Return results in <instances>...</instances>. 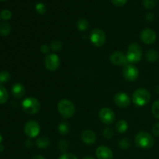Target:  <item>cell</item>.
I'll use <instances>...</instances> for the list:
<instances>
[{
	"label": "cell",
	"mask_w": 159,
	"mask_h": 159,
	"mask_svg": "<svg viewBox=\"0 0 159 159\" xmlns=\"http://www.w3.org/2000/svg\"><path fill=\"white\" fill-rule=\"evenodd\" d=\"M136 146L142 149L152 148L155 144V139L151 134L145 131H141L137 134L134 138Z\"/></svg>",
	"instance_id": "1"
},
{
	"label": "cell",
	"mask_w": 159,
	"mask_h": 159,
	"mask_svg": "<svg viewBox=\"0 0 159 159\" xmlns=\"http://www.w3.org/2000/svg\"><path fill=\"white\" fill-rule=\"evenodd\" d=\"M151 93L146 89L140 88L135 90L132 95V101L138 107H144L151 100Z\"/></svg>",
	"instance_id": "2"
},
{
	"label": "cell",
	"mask_w": 159,
	"mask_h": 159,
	"mask_svg": "<svg viewBox=\"0 0 159 159\" xmlns=\"http://www.w3.org/2000/svg\"><path fill=\"white\" fill-rule=\"evenodd\" d=\"M142 49L138 43H130L127 48V54H126L127 61L132 65L139 63L142 58Z\"/></svg>",
	"instance_id": "3"
},
{
	"label": "cell",
	"mask_w": 159,
	"mask_h": 159,
	"mask_svg": "<svg viewBox=\"0 0 159 159\" xmlns=\"http://www.w3.org/2000/svg\"><path fill=\"white\" fill-rule=\"evenodd\" d=\"M57 110L64 118H70L75 113V107L71 100L63 99L57 103Z\"/></svg>",
	"instance_id": "4"
},
{
	"label": "cell",
	"mask_w": 159,
	"mask_h": 159,
	"mask_svg": "<svg viewBox=\"0 0 159 159\" xmlns=\"http://www.w3.org/2000/svg\"><path fill=\"white\" fill-rule=\"evenodd\" d=\"M22 107H23V111L27 114L34 115L39 113L40 110V102L36 98L27 97L24 99L22 102Z\"/></svg>",
	"instance_id": "5"
},
{
	"label": "cell",
	"mask_w": 159,
	"mask_h": 159,
	"mask_svg": "<svg viewBox=\"0 0 159 159\" xmlns=\"http://www.w3.org/2000/svg\"><path fill=\"white\" fill-rule=\"evenodd\" d=\"M89 39L93 45L96 47H102L105 44L107 37L102 30L96 28L90 32Z\"/></svg>",
	"instance_id": "6"
},
{
	"label": "cell",
	"mask_w": 159,
	"mask_h": 159,
	"mask_svg": "<svg viewBox=\"0 0 159 159\" xmlns=\"http://www.w3.org/2000/svg\"><path fill=\"white\" fill-rule=\"evenodd\" d=\"M23 131L25 134L30 138H34L40 134V127L38 122L34 120L27 121L23 127Z\"/></svg>",
	"instance_id": "7"
},
{
	"label": "cell",
	"mask_w": 159,
	"mask_h": 159,
	"mask_svg": "<svg viewBox=\"0 0 159 159\" xmlns=\"http://www.w3.org/2000/svg\"><path fill=\"white\" fill-rule=\"evenodd\" d=\"M99 118L102 124L110 125L113 124L116 120V115L113 110L108 107H103L99 112Z\"/></svg>",
	"instance_id": "8"
},
{
	"label": "cell",
	"mask_w": 159,
	"mask_h": 159,
	"mask_svg": "<svg viewBox=\"0 0 159 159\" xmlns=\"http://www.w3.org/2000/svg\"><path fill=\"white\" fill-rule=\"evenodd\" d=\"M61 64L60 58L56 54H47L44 58L45 68L48 70L54 71L59 68Z\"/></svg>",
	"instance_id": "9"
},
{
	"label": "cell",
	"mask_w": 159,
	"mask_h": 159,
	"mask_svg": "<svg viewBox=\"0 0 159 159\" xmlns=\"http://www.w3.org/2000/svg\"><path fill=\"white\" fill-rule=\"evenodd\" d=\"M123 75L126 80L129 82H134L138 79L139 75V71L138 68L132 64L126 65L123 69Z\"/></svg>",
	"instance_id": "10"
},
{
	"label": "cell",
	"mask_w": 159,
	"mask_h": 159,
	"mask_svg": "<svg viewBox=\"0 0 159 159\" xmlns=\"http://www.w3.org/2000/svg\"><path fill=\"white\" fill-rule=\"evenodd\" d=\"M141 40L145 44H152L155 42L157 38L156 33L150 28H146L140 33Z\"/></svg>",
	"instance_id": "11"
},
{
	"label": "cell",
	"mask_w": 159,
	"mask_h": 159,
	"mask_svg": "<svg viewBox=\"0 0 159 159\" xmlns=\"http://www.w3.org/2000/svg\"><path fill=\"white\" fill-rule=\"evenodd\" d=\"M114 103L120 108H126L130 103V99L128 95L124 92H119L113 96Z\"/></svg>",
	"instance_id": "12"
},
{
	"label": "cell",
	"mask_w": 159,
	"mask_h": 159,
	"mask_svg": "<svg viewBox=\"0 0 159 159\" xmlns=\"http://www.w3.org/2000/svg\"><path fill=\"white\" fill-rule=\"evenodd\" d=\"M96 155L98 159H113V154L111 149L104 145H101L96 148Z\"/></svg>",
	"instance_id": "13"
},
{
	"label": "cell",
	"mask_w": 159,
	"mask_h": 159,
	"mask_svg": "<svg viewBox=\"0 0 159 159\" xmlns=\"http://www.w3.org/2000/svg\"><path fill=\"white\" fill-rule=\"evenodd\" d=\"M110 61L114 65H125L127 62L126 54L121 51H115L110 56Z\"/></svg>",
	"instance_id": "14"
},
{
	"label": "cell",
	"mask_w": 159,
	"mask_h": 159,
	"mask_svg": "<svg viewBox=\"0 0 159 159\" xmlns=\"http://www.w3.org/2000/svg\"><path fill=\"white\" fill-rule=\"evenodd\" d=\"M81 138L85 144L90 145L96 142V134L93 130L88 129V130H85L82 131V134H81Z\"/></svg>",
	"instance_id": "15"
},
{
	"label": "cell",
	"mask_w": 159,
	"mask_h": 159,
	"mask_svg": "<svg viewBox=\"0 0 159 159\" xmlns=\"http://www.w3.org/2000/svg\"><path fill=\"white\" fill-rule=\"evenodd\" d=\"M11 92H12V94L13 95L14 97L17 98V99H21L24 96L25 93H26V89L23 84L16 83L12 85Z\"/></svg>",
	"instance_id": "16"
},
{
	"label": "cell",
	"mask_w": 159,
	"mask_h": 159,
	"mask_svg": "<svg viewBox=\"0 0 159 159\" xmlns=\"http://www.w3.org/2000/svg\"><path fill=\"white\" fill-rule=\"evenodd\" d=\"M146 61L150 63H154L158 58V52L154 49H150L147 51L145 54Z\"/></svg>",
	"instance_id": "17"
},
{
	"label": "cell",
	"mask_w": 159,
	"mask_h": 159,
	"mask_svg": "<svg viewBox=\"0 0 159 159\" xmlns=\"http://www.w3.org/2000/svg\"><path fill=\"white\" fill-rule=\"evenodd\" d=\"M36 144L40 149H45L50 145V140L48 137L41 136L39 137L36 141Z\"/></svg>",
	"instance_id": "18"
},
{
	"label": "cell",
	"mask_w": 159,
	"mask_h": 159,
	"mask_svg": "<svg viewBox=\"0 0 159 159\" xmlns=\"http://www.w3.org/2000/svg\"><path fill=\"white\" fill-rule=\"evenodd\" d=\"M115 128H116V130L119 133H125L127 130V129H128V124L124 120H120L117 121V123L115 125Z\"/></svg>",
	"instance_id": "19"
},
{
	"label": "cell",
	"mask_w": 159,
	"mask_h": 159,
	"mask_svg": "<svg viewBox=\"0 0 159 159\" xmlns=\"http://www.w3.org/2000/svg\"><path fill=\"white\" fill-rule=\"evenodd\" d=\"M9 99V93L6 89L0 84V105L6 103Z\"/></svg>",
	"instance_id": "20"
},
{
	"label": "cell",
	"mask_w": 159,
	"mask_h": 159,
	"mask_svg": "<svg viewBox=\"0 0 159 159\" xmlns=\"http://www.w3.org/2000/svg\"><path fill=\"white\" fill-rule=\"evenodd\" d=\"M11 26L8 23H2L0 24V35L2 37H7L10 34Z\"/></svg>",
	"instance_id": "21"
},
{
	"label": "cell",
	"mask_w": 159,
	"mask_h": 159,
	"mask_svg": "<svg viewBox=\"0 0 159 159\" xmlns=\"http://www.w3.org/2000/svg\"><path fill=\"white\" fill-rule=\"evenodd\" d=\"M57 130H58V132L60 134L65 135L69 132L70 126L68 122L64 121V122L60 123V124L58 125V127H57Z\"/></svg>",
	"instance_id": "22"
},
{
	"label": "cell",
	"mask_w": 159,
	"mask_h": 159,
	"mask_svg": "<svg viewBox=\"0 0 159 159\" xmlns=\"http://www.w3.org/2000/svg\"><path fill=\"white\" fill-rule=\"evenodd\" d=\"M89 27V23L85 19H80L77 22V28L80 31H85Z\"/></svg>",
	"instance_id": "23"
},
{
	"label": "cell",
	"mask_w": 159,
	"mask_h": 159,
	"mask_svg": "<svg viewBox=\"0 0 159 159\" xmlns=\"http://www.w3.org/2000/svg\"><path fill=\"white\" fill-rule=\"evenodd\" d=\"M158 0H142L143 6L147 9H152L157 6Z\"/></svg>",
	"instance_id": "24"
},
{
	"label": "cell",
	"mask_w": 159,
	"mask_h": 159,
	"mask_svg": "<svg viewBox=\"0 0 159 159\" xmlns=\"http://www.w3.org/2000/svg\"><path fill=\"white\" fill-rule=\"evenodd\" d=\"M57 148H58V150L61 152H62L63 154L66 153L67 150L68 148V141L65 139H61L58 141V144H57Z\"/></svg>",
	"instance_id": "25"
},
{
	"label": "cell",
	"mask_w": 159,
	"mask_h": 159,
	"mask_svg": "<svg viewBox=\"0 0 159 159\" xmlns=\"http://www.w3.org/2000/svg\"><path fill=\"white\" fill-rule=\"evenodd\" d=\"M11 78L10 73L8 71H2L0 72V84L6 83Z\"/></svg>",
	"instance_id": "26"
},
{
	"label": "cell",
	"mask_w": 159,
	"mask_h": 159,
	"mask_svg": "<svg viewBox=\"0 0 159 159\" xmlns=\"http://www.w3.org/2000/svg\"><path fill=\"white\" fill-rule=\"evenodd\" d=\"M152 113L156 119L159 120V99L155 101L152 104Z\"/></svg>",
	"instance_id": "27"
},
{
	"label": "cell",
	"mask_w": 159,
	"mask_h": 159,
	"mask_svg": "<svg viewBox=\"0 0 159 159\" xmlns=\"http://www.w3.org/2000/svg\"><path fill=\"white\" fill-rule=\"evenodd\" d=\"M62 48V42L59 40H54L51 41V48L54 51H58L61 49Z\"/></svg>",
	"instance_id": "28"
},
{
	"label": "cell",
	"mask_w": 159,
	"mask_h": 159,
	"mask_svg": "<svg viewBox=\"0 0 159 159\" xmlns=\"http://www.w3.org/2000/svg\"><path fill=\"white\" fill-rule=\"evenodd\" d=\"M12 17V12L9 9H3L0 13V18L3 20H9Z\"/></svg>",
	"instance_id": "29"
},
{
	"label": "cell",
	"mask_w": 159,
	"mask_h": 159,
	"mask_svg": "<svg viewBox=\"0 0 159 159\" xmlns=\"http://www.w3.org/2000/svg\"><path fill=\"white\" fill-rule=\"evenodd\" d=\"M103 136L107 139H111V138H113V136H114V132H113V129L109 127H106L103 130Z\"/></svg>",
	"instance_id": "30"
},
{
	"label": "cell",
	"mask_w": 159,
	"mask_h": 159,
	"mask_svg": "<svg viewBox=\"0 0 159 159\" xmlns=\"http://www.w3.org/2000/svg\"><path fill=\"white\" fill-rule=\"evenodd\" d=\"M119 146L121 149H126L129 148L130 146V141H129L127 138H122L120 141H119Z\"/></svg>",
	"instance_id": "31"
},
{
	"label": "cell",
	"mask_w": 159,
	"mask_h": 159,
	"mask_svg": "<svg viewBox=\"0 0 159 159\" xmlns=\"http://www.w3.org/2000/svg\"><path fill=\"white\" fill-rule=\"evenodd\" d=\"M35 9H36V11H37V13H39V14H44L45 12H46V10H47L46 6H45V5L42 2L37 3V4L35 6Z\"/></svg>",
	"instance_id": "32"
},
{
	"label": "cell",
	"mask_w": 159,
	"mask_h": 159,
	"mask_svg": "<svg viewBox=\"0 0 159 159\" xmlns=\"http://www.w3.org/2000/svg\"><path fill=\"white\" fill-rule=\"evenodd\" d=\"M58 159H78L77 157L75 155L71 153H65L62 154Z\"/></svg>",
	"instance_id": "33"
},
{
	"label": "cell",
	"mask_w": 159,
	"mask_h": 159,
	"mask_svg": "<svg viewBox=\"0 0 159 159\" xmlns=\"http://www.w3.org/2000/svg\"><path fill=\"white\" fill-rule=\"evenodd\" d=\"M152 131L154 136L159 138V122L156 123V124L152 127Z\"/></svg>",
	"instance_id": "34"
},
{
	"label": "cell",
	"mask_w": 159,
	"mask_h": 159,
	"mask_svg": "<svg viewBox=\"0 0 159 159\" xmlns=\"http://www.w3.org/2000/svg\"><path fill=\"white\" fill-rule=\"evenodd\" d=\"M111 2L116 6H123L127 3V0H110Z\"/></svg>",
	"instance_id": "35"
},
{
	"label": "cell",
	"mask_w": 159,
	"mask_h": 159,
	"mask_svg": "<svg viewBox=\"0 0 159 159\" xmlns=\"http://www.w3.org/2000/svg\"><path fill=\"white\" fill-rule=\"evenodd\" d=\"M40 51H41L43 54H48L50 51V47L47 44H42L40 46Z\"/></svg>",
	"instance_id": "36"
},
{
	"label": "cell",
	"mask_w": 159,
	"mask_h": 159,
	"mask_svg": "<svg viewBox=\"0 0 159 159\" xmlns=\"http://www.w3.org/2000/svg\"><path fill=\"white\" fill-rule=\"evenodd\" d=\"M155 19V16H154L153 13L152 12H149V13L146 14V20L148 22H152Z\"/></svg>",
	"instance_id": "37"
},
{
	"label": "cell",
	"mask_w": 159,
	"mask_h": 159,
	"mask_svg": "<svg viewBox=\"0 0 159 159\" xmlns=\"http://www.w3.org/2000/svg\"><path fill=\"white\" fill-rule=\"evenodd\" d=\"M25 145L26 146V147L27 148H31L33 146V143H32V141H30V140H27V141H26V144H25Z\"/></svg>",
	"instance_id": "38"
},
{
	"label": "cell",
	"mask_w": 159,
	"mask_h": 159,
	"mask_svg": "<svg viewBox=\"0 0 159 159\" xmlns=\"http://www.w3.org/2000/svg\"><path fill=\"white\" fill-rule=\"evenodd\" d=\"M31 159H46V158H45L43 156H42V155H34V156Z\"/></svg>",
	"instance_id": "39"
},
{
	"label": "cell",
	"mask_w": 159,
	"mask_h": 159,
	"mask_svg": "<svg viewBox=\"0 0 159 159\" xmlns=\"http://www.w3.org/2000/svg\"><path fill=\"white\" fill-rule=\"evenodd\" d=\"M3 151H4V146L0 144V152H3Z\"/></svg>",
	"instance_id": "40"
},
{
	"label": "cell",
	"mask_w": 159,
	"mask_h": 159,
	"mask_svg": "<svg viewBox=\"0 0 159 159\" xmlns=\"http://www.w3.org/2000/svg\"><path fill=\"white\" fill-rule=\"evenodd\" d=\"M82 159H95V158H93V157H91V156H85V157H84V158H82Z\"/></svg>",
	"instance_id": "41"
},
{
	"label": "cell",
	"mask_w": 159,
	"mask_h": 159,
	"mask_svg": "<svg viewBox=\"0 0 159 159\" xmlns=\"http://www.w3.org/2000/svg\"><path fill=\"white\" fill-rule=\"evenodd\" d=\"M156 93L159 96V85L158 86H157V88H156Z\"/></svg>",
	"instance_id": "42"
},
{
	"label": "cell",
	"mask_w": 159,
	"mask_h": 159,
	"mask_svg": "<svg viewBox=\"0 0 159 159\" xmlns=\"http://www.w3.org/2000/svg\"><path fill=\"white\" fill-rule=\"evenodd\" d=\"M2 140H3L2 136V134H0V144H1V143H2Z\"/></svg>",
	"instance_id": "43"
},
{
	"label": "cell",
	"mask_w": 159,
	"mask_h": 159,
	"mask_svg": "<svg viewBox=\"0 0 159 159\" xmlns=\"http://www.w3.org/2000/svg\"><path fill=\"white\" fill-rule=\"evenodd\" d=\"M0 1H7V0H0Z\"/></svg>",
	"instance_id": "44"
},
{
	"label": "cell",
	"mask_w": 159,
	"mask_h": 159,
	"mask_svg": "<svg viewBox=\"0 0 159 159\" xmlns=\"http://www.w3.org/2000/svg\"><path fill=\"white\" fill-rule=\"evenodd\" d=\"M0 19H1V18H0Z\"/></svg>",
	"instance_id": "45"
}]
</instances>
